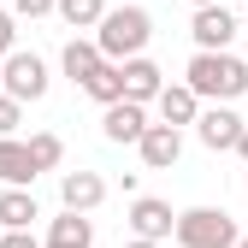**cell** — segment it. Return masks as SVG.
I'll list each match as a JSON object with an SVG mask.
<instances>
[{"label":"cell","mask_w":248,"mask_h":248,"mask_svg":"<svg viewBox=\"0 0 248 248\" xmlns=\"http://www.w3.org/2000/svg\"><path fill=\"white\" fill-rule=\"evenodd\" d=\"M101 47L107 65H124V59H142L148 42H154V18L148 6H107V18L95 24V36H89Z\"/></svg>","instance_id":"1"},{"label":"cell","mask_w":248,"mask_h":248,"mask_svg":"<svg viewBox=\"0 0 248 248\" xmlns=\"http://www.w3.org/2000/svg\"><path fill=\"white\" fill-rule=\"evenodd\" d=\"M183 89L195 101H213V107H231L236 95H248V65L236 53H195L189 71H183Z\"/></svg>","instance_id":"2"},{"label":"cell","mask_w":248,"mask_h":248,"mask_svg":"<svg viewBox=\"0 0 248 248\" xmlns=\"http://www.w3.org/2000/svg\"><path fill=\"white\" fill-rule=\"evenodd\" d=\"M236 219L225 207H183L177 225H171V242L177 248H236Z\"/></svg>","instance_id":"3"},{"label":"cell","mask_w":248,"mask_h":248,"mask_svg":"<svg viewBox=\"0 0 248 248\" xmlns=\"http://www.w3.org/2000/svg\"><path fill=\"white\" fill-rule=\"evenodd\" d=\"M47 83H53V77H47V59H42V53H24V47H18V53L0 59V95H6V101H18V107H24V101H42Z\"/></svg>","instance_id":"4"},{"label":"cell","mask_w":248,"mask_h":248,"mask_svg":"<svg viewBox=\"0 0 248 248\" xmlns=\"http://www.w3.org/2000/svg\"><path fill=\"white\" fill-rule=\"evenodd\" d=\"M236 12L225 6V0H219V6H201L195 18H189V36H195V53H231V42H236Z\"/></svg>","instance_id":"5"},{"label":"cell","mask_w":248,"mask_h":248,"mask_svg":"<svg viewBox=\"0 0 248 248\" xmlns=\"http://www.w3.org/2000/svg\"><path fill=\"white\" fill-rule=\"evenodd\" d=\"M124 219H130V236H142V242H166L171 225H177V213H171V201H160V195H136Z\"/></svg>","instance_id":"6"},{"label":"cell","mask_w":248,"mask_h":248,"mask_svg":"<svg viewBox=\"0 0 248 248\" xmlns=\"http://www.w3.org/2000/svg\"><path fill=\"white\" fill-rule=\"evenodd\" d=\"M242 130H248V124L236 118V107H201V112H195V136H201V148H213V154L236 148Z\"/></svg>","instance_id":"7"},{"label":"cell","mask_w":248,"mask_h":248,"mask_svg":"<svg viewBox=\"0 0 248 248\" xmlns=\"http://www.w3.org/2000/svg\"><path fill=\"white\" fill-rule=\"evenodd\" d=\"M59 201H65V213H95L101 201H107V177L101 171H65L59 177Z\"/></svg>","instance_id":"8"},{"label":"cell","mask_w":248,"mask_h":248,"mask_svg":"<svg viewBox=\"0 0 248 248\" xmlns=\"http://www.w3.org/2000/svg\"><path fill=\"white\" fill-rule=\"evenodd\" d=\"M142 130H148V107H136V101H112V107L101 112V136H107V142H118V148H124V142L136 148V142H142Z\"/></svg>","instance_id":"9"},{"label":"cell","mask_w":248,"mask_h":248,"mask_svg":"<svg viewBox=\"0 0 248 248\" xmlns=\"http://www.w3.org/2000/svg\"><path fill=\"white\" fill-rule=\"evenodd\" d=\"M118 71H124V101H136V107H154V95L166 89V71L154 65L148 53H142V59H124Z\"/></svg>","instance_id":"10"},{"label":"cell","mask_w":248,"mask_h":248,"mask_svg":"<svg viewBox=\"0 0 248 248\" xmlns=\"http://www.w3.org/2000/svg\"><path fill=\"white\" fill-rule=\"evenodd\" d=\"M136 154H142V166H148V171H166V166H177V154H183V130L148 124L142 142H136Z\"/></svg>","instance_id":"11"},{"label":"cell","mask_w":248,"mask_h":248,"mask_svg":"<svg viewBox=\"0 0 248 248\" xmlns=\"http://www.w3.org/2000/svg\"><path fill=\"white\" fill-rule=\"evenodd\" d=\"M154 112H160V124H166V130H183V124H195L201 101H195L183 83H166L160 95H154Z\"/></svg>","instance_id":"12"},{"label":"cell","mask_w":248,"mask_h":248,"mask_svg":"<svg viewBox=\"0 0 248 248\" xmlns=\"http://www.w3.org/2000/svg\"><path fill=\"white\" fill-rule=\"evenodd\" d=\"M101 65H107V59H101V47L89 42V36H71V42H65V53H59V71H65L77 89H83L89 77H95Z\"/></svg>","instance_id":"13"},{"label":"cell","mask_w":248,"mask_h":248,"mask_svg":"<svg viewBox=\"0 0 248 248\" xmlns=\"http://www.w3.org/2000/svg\"><path fill=\"white\" fill-rule=\"evenodd\" d=\"M42 219V207L30 189H0V231H30Z\"/></svg>","instance_id":"14"},{"label":"cell","mask_w":248,"mask_h":248,"mask_svg":"<svg viewBox=\"0 0 248 248\" xmlns=\"http://www.w3.org/2000/svg\"><path fill=\"white\" fill-rule=\"evenodd\" d=\"M0 183H6V189H30V183H36V171H30V154H24L18 136L0 142Z\"/></svg>","instance_id":"15"},{"label":"cell","mask_w":248,"mask_h":248,"mask_svg":"<svg viewBox=\"0 0 248 248\" xmlns=\"http://www.w3.org/2000/svg\"><path fill=\"white\" fill-rule=\"evenodd\" d=\"M24 154H30V171H36V177H42V171H53L59 160H65V142H59L53 130H36V136H30V142H24Z\"/></svg>","instance_id":"16"},{"label":"cell","mask_w":248,"mask_h":248,"mask_svg":"<svg viewBox=\"0 0 248 248\" xmlns=\"http://www.w3.org/2000/svg\"><path fill=\"white\" fill-rule=\"evenodd\" d=\"M47 242H71V248H95V225L83 219V213H59L47 225Z\"/></svg>","instance_id":"17"},{"label":"cell","mask_w":248,"mask_h":248,"mask_svg":"<svg viewBox=\"0 0 248 248\" xmlns=\"http://www.w3.org/2000/svg\"><path fill=\"white\" fill-rule=\"evenodd\" d=\"M83 95H89V101H101V107H112V101H124V71H118V65H101L95 77L83 83Z\"/></svg>","instance_id":"18"},{"label":"cell","mask_w":248,"mask_h":248,"mask_svg":"<svg viewBox=\"0 0 248 248\" xmlns=\"http://www.w3.org/2000/svg\"><path fill=\"white\" fill-rule=\"evenodd\" d=\"M59 18H65L71 30H95L101 18H107V0H59V6H53Z\"/></svg>","instance_id":"19"},{"label":"cell","mask_w":248,"mask_h":248,"mask_svg":"<svg viewBox=\"0 0 248 248\" xmlns=\"http://www.w3.org/2000/svg\"><path fill=\"white\" fill-rule=\"evenodd\" d=\"M59 0H12V18H47Z\"/></svg>","instance_id":"20"},{"label":"cell","mask_w":248,"mask_h":248,"mask_svg":"<svg viewBox=\"0 0 248 248\" xmlns=\"http://www.w3.org/2000/svg\"><path fill=\"white\" fill-rule=\"evenodd\" d=\"M18 118H24V107H18V101H6V95H0V142H6V136L18 130Z\"/></svg>","instance_id":"21"},{"label":"cell","mask_w":248,"mask_h":248,"mask_svg":"<svg viewBox=\"0 0 248 248\" xmlns=\"http://www.w3.org/2000/svg\"><path fill=\"white\" fill-rule=\"evenodd\" d=\"M6 53H18V18L0 12V59H6Z\"/></svg>","instance_id":"22"},{"label":"cell","mask_w":248,"mask_h":248,"mask_svg":"<svg viewBox=\"0 0 248 248\" xmlns=\"http://www.w3.org/2000/svg\"><path fill=\"white\" fill-rule=\"evenodd\" d=\"M0 248H42L36 231H0Z\"/></svg>","instance_id":"23"},{"label":"cell","mask_w":248,"mask_h":248,"mask_svg":"<svg viewBox=\"0 0 248 248\" xmlns=\"http://www.w3.org/2000/svg\"><path fill=\"white\" fill-rule=\"evenodd\" d=\"M236 154H242V166H248V130H242V136H236Z\"/></svg>","instance_id":"24"},{"label":"cell","mask_w":248,"mask_h":248,"mask_svg":"<svg viewBox=\"0 0 248 248\" xmlns=\"http://www.w3.org/2000/svg\"><path fill=\"white\" fill-rule=\"evenodd\" d=\"M124 248H160V242H142V236H130V242H124Z\"/></svg>","instance_id":"25"},{"label":"cell","mask_w":248,"mask_h":248,"mask_svg":"<svg viewBox=\"0 0 248 248\" xmlns=\"http://www.w3.org/2000/svg\"><path fill=\"white\" fill-rule=\"evenodd\" d=\"M189 6H195V12H201V6H219V0H189Z\"/></svg>","instance_id":"26"},{"label":"cell","mask_w":248,"mask_h":248,"mask_svg":"<svg viewBox=\"0 0 248 248\" xmlns=\"http://www.w3.org/2000/svg\"><path fill=\"white\" fill-rule=\"evenodd\" d=\"M42 248H71V242H42Z\"/></svg>","instance_id":"27"},{"label":"cell","mask_w":248,"mask_h":248,"mask_svg":"<svg viewBox=\"0 0 248 248\" xmlns=\"http://www.w3.org/2000/svg\"><path fill=\"white\" fill-rule=\"evenodd\" d=\"M236 248H248V236H236Z\"/></svg>","instance_id":"28"}]
</instances>
